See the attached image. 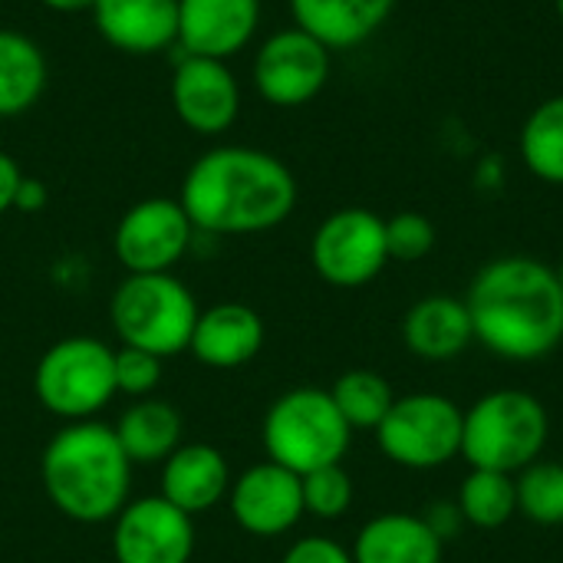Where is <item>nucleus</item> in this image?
Wrapping results in <instances>:
<instances>
[{
  "mask_svg": "<svg viewBox=\"0 0 563 563\" xmlns=\"http://www.w3.org/2000/svg\"><path fill=\"white\" fill-rule=\"evenodd\" d=\"M178 201L198 234H261L294 214L297 178L264 148L214 145L188 165Z\"/></svg>",
  "mask_w": 563,
  "mask_h": 563,
  "instance_id": "f257e3e1",
  "label": "nucleus"
},
{
  "mask_svg": "<svg viewBox=\"0 0 563 563\" xmlns=\"http://www.w3.org/2000/svg\"><path fill=\"white\" fill-rule=\"evenodd\" d=\"M475 343L508 363H538L563 343V290L551 264L525 254L488 261L465 297Z\"/></svg>",
  "mask_w": 563,
  "mask_h": 563,
  "instance_id": "f03ea898",
  "label": "nucleus"
},
{
  "mask_svg": "<svg viewBox=\"0 0 563 563\" xmlns=\"http://www.w3.org/2000/svg\"><path fill=\"white\" fill-rule=\"evenodd\" d=\"M40 482L59 515L79 525H102L129 505L132 462L112 426L96 419L69 422L46 442Z\"/></svg>",
  "mask_w": 563,
  "mask_h": 563,
  "instance_id": "7ed1b4c3",
  "label": "nucleus"
},
{
  "mask_svg": "<svg viewBox=\"0 0 563 563\" xmlns=\"http://www.w3.org/2000/svg\"><path fill=\"white\" fill-rule=\"evenodd\" d=\"M551 439L548 406L528 389H495L462 412V459L468 468L518 475Z\"/></svg>",
  "mask_w": 563,
  "mask_h": 563,
  "instance_id": "20e7f679",
  "label": "nucleus"
},
{
  "mask_svg": "<svg viewBox=\"0 0 563 563\" xmlns=\"http://www.w3.org/2000/svg\"><path fill=\"white\" fill-rule=\"evenodd\" d=\"M261 442L271 462L294 475H310L327 465H340L350 452L353 429L340 416L330 389L300 386L271 402Z\"/></svg>",
  "mask_w": 563,
  "mask_h": 563,
  "instance_id": "39448f33",
  "label": "nucleus"
},
{
  "mask_svg": "<svg viewBox=\"0 0 563 563\" xmlns=\"http://www.w3.org/2000/svg\"><path fill=\"white\" fill-rule=\"evenodd\" d=\"M198 313L195 294L175 274H125L109 300V320L122 346L158 360L188 350Z\"/></svg>",
  "mask_w": 563,
  "mask_h": 563,
  "instance_id": "423d86ee",
  "label": "nucleus"
},
{
  "mask_svg": "<svg viewBox=\"0 0 563 563\" xmlns=\"http://www.w3.org/2000/svg\"><path fill=\"white\" fill-rule=\"evenodd\" d=\"M33 393L49 416L86 422L112 402L115 350L96 336H66L53 343L33 373Z\"/></svg>",
  "mask_w": 563,
  "mask_h": 563,
  "instance_id": "0eeeda50",
  "label": "nucleus"
},
{
  "mask_svg": "<svg viewBox=\"0 0 563 563\" xmlns=\"http://www.w3.org/2000/svg\"><path fill=\"white\" fill-rule=\"evenodd\" d=\"M379 452L409 472H435L462 459V406L442 393L396 396L376 426Z\"/></svg>",
  "mask_w": 563,
  "mask_h": 563,
  "instance_id": "6e6552de",
  "label": "nucleus"
},
{
  "mask_svg": "<svg viewBox=\"0 0 563 563\" xmlns=\"http://www.w3.org/2000/svg\"><path fill=\"white\" fill-rule=\"evenodd\" d=\"M310 264L330 287L356 290L373 284L386 264V221L369 208H340L320 221L310 241Z\"/></svg>",
  "mask_w": 563,
  "mask_h": 563,
  "instance_id": "1a4fd4ad",
  "label": "nucleus"
},
{
  "mask_svg": "<svg viewBox=\"0 0 563 563\" xmlns=\"http://www.w3.org/2000/svg\"><path fill=\"white\" fill-rule=\"evenodd\" d=\"M333 73V53L303 33L300 26H287L271 33L251 63V82L267 106L300 109L313 102Z\"/></svg>",
  "mask_w": 563,
  "mask_h": 563,
  "instance_id": "9d476101",
  "label": "nucleus"
},
{
  "mask_svg": "<svg viewBox=\"0 0 563 563\" xmlns=\"http://www.w3.org/2000/svg\"><path fill=\"white\" fill-rule=\"evenodd\" d=\"M195 234L178 198H145L119 218L112 251L129 274H172L191 251Z\"/></svg>",
  "mask_w": 563,
  "mask_h": 563,
  "instance_id": "9b49d317",
  "label": "nucleus"
},
{
  "mask_svg": "<svg viewBox=\"0 0 563 563\" xmlns=\"http://www.w3.org/2000/svg\"><path fill=\"white\" fill-rule=\"evenodd\" d=\"M168 99L185 129L195 135H224L241 115V82L224 59L178 53Z\"/></svg>",
  "mask_w": 563,
  "mask_h": 563,
  "instance_id": "f8f14e48",
  "label": "nucleus"
},
{
  "mask_svg": "<svg viewBox=\"0 0 563 563\" xmlns=\"http://www.w3.org/2000/svg\"><path fill=\"white\" fill-rule=\"evenodd\" d=\"M115 563H188L195 554V521L162 495L135 498L112 518Z\"/></svg>",
  "mask_w": 563,
  "mask_h": 563,
  "instance_id": "ddd939ff",
  "label": "nucleus"
},
{
  "mask_svg": "<svg viewBox=\"0 0 563 563\" xmlns=\"http://www.w3.org/2000/svg\"><path fill=\"white\" fill-rule=\"evenodd\" d=\"M231 518L241 531L254 538H280L300 525L303 511V485L300 475L277 462L251 465L238 482H231Z\"/></svg>",
  "mask_w": 563,
  "mask_h": 563,
  "instance_id": "4468645a",
  "label": "nucleus"
},
{
  "mask_svg": "<svg viewBox=\"0 0 563 563\" xmlns=\"http://www.w3.org/2000/svg\"><path fill=\"white\" fill-rule=\"evenodd\" d=\"M261 0H178V53L231 59L251 46Z\"/></svg>",
  "mask_w": 563,
  "mask_h": 563,
  "instance_id": "2eb2a0df",
  "label": "nucleus"
},
{
  "mask_svg": "<svg viewBox=\"0 0 563 563\" xmlns=\"http://www.w3.org/2000/svg\"><path fill=\"white\" fill-rule=\"evenodd\" d=\"M92 26L119 53L155 56L178 46V0H96Z\"/></svg>",
  "mask_w": 563,
  "mask_h": 563,
  "instance_id": "dca6fc26",
  "label": "nucleus"
},
{
  "mask_svg": "<svg viewBox=\"0 0 563 563\" xmlns=\"http://www.w3.org/2000/svg\"><path fill=\"white\" fill-rule=\"evenodd\" d=\"M264 320L254 307L224 300L198 313L188 353L211 369H238L251 363L264 346Z\"/></svg>",
  "mask_w": 563,
  "mask_h": 563,
  "instance_id": "f3484780",
  "label": "nucleus"
},
{
  "mask_svg": "<svg viewBox=\"0 0 563 563\" xmlns=\"http://www.w3.org/2000/svg\"><path fill=\"white\" fill-rule=\"evenodd\" d=\"M402 343L426 363L459 360L475 343L465 300L452 294H429L416 300L402 317Z\"/></svg>",
  "mask_w": 563,
  "mask_h": 563,
  "instance_id": "a211bd4d",
  "label": "nucleus"
},
{
  "mask_svg": "<svg viewBox=\"0 0 563 563\" xmlns=\"http://www.w3.org/2000/svg\"><path fill=\"white\" fill-rule=\"evenodd\" d=\"M228 492L231 468L214 445L188 442L162 462V498L188 518L211 511Z\"/></svg>",
  "mask_w": 563,
  "mask_h": 563,
  "instance_id": "6ab92c4d",
  "label": "nucleus"
},
{
  "mask_svg": "<svg viewBox=\"0 0 563 563\" xmlns=\"http://www.w3.org/2000/svg\"><path fill=\"white\" fill-rule=\"evenodd\" d=\"M287 7L294 26L336 53L376 36L393 16L396 0H287Z\"/></svg>",
  "mask_w": 563,
  "mask_h": 563,
  "instance_id": "aec40b11",
  "label": "nucleus"
},
{
  "mask_svg": "<svg viewBox=\"0 0 563 563\" xmlns=\"http://www.w3.org/2000/svg\"><path fill=\"white\" fill-rule=\"evenodd\" d=\"M350 554L353 563H442L445 541L426 515L383 511L360 528Z\"/></svg>",
  "mask_w": 563,
  "mask_h": 563,
  "instance_id": "412c9836",
  "label": "nucleus"
},
{
  "mask_svg": "<svg viewBox=\"0 0 563 563\" xmlns=\"http://www.w3.org/2000/svg\"><path fill=\"white\" fill-rule=\"evenodd\" d=\"M125 459L135 465H162L181 445V412L165 399H135L112 426Z\"/></svg>",
  "mask_w": 563,
  "mask_h": 563,
  "instance_id": "4be33fe9",
  "label": "nucleus"
},
{
  "mask_svg": "<svg viewBox=\"0 0 563 563\" xmlns=\"http://www.w3.org/2000/svg\"><path fill=\"white\" fill-rule=\"evenodd\" d=\"M49 66L40 43L20 30L0 26V119L30 112L46 92Z\"/></svg>",
  "mask_w": 563,
  "mask_h": 563,
  "instance_id": "5701e85b",
  "label": "nucleus"
},
{
  "mask_svg": "<svg viewBox=\"0 0 563 563\" xmlns=\"http://www.w3.org/2000/svg\"><path fill=\"white\" fill-rule=\"evenodd\" d=\"M455 505H459L465 525H472L478 531H498L518 515L515 475L472 468L459 488Z\"/></svg>",
  "mask_w": 563,
  "mask_h": 563,
  "instance_id": "b1692460",
  "label": "nucleus"
},
{
  "mask_svg": "<svg viewBox=\"0 0 563 563\" xmlns=\"http://www.w3.org/2000/svg\"><path fill=\"white\" fill-rule=\"evenodd\" d=\"M521 158L525 168L544 181L563 185V96L544 99L521 125Z\"/></svg>",
  "mask_w": 563,
  "mask_h": 563,
  "instance_id": "393cba45",
  "label": "nucleus"
},
{
  "mask_svg": "<svg viewBox=\"0 0 563 563\" xmlns=\"http://www.w3.org/2000/svg\"><path fill=\"white\" fill-rule=\"evenodd\" d=\"M330 396L340 409V416L346 419V426L356 432H376V426L386 419V412L396 402L393 386L386 383V376L373 373V369H350L343 373L333 386Z\"/></svg>",
  "mask_w": 563,
  "mask_h": 563,
  "instance_id": "a878e982",
  "label": "nucleus"
},
{
  "mask_svg": "<svg viewBox=\"0 0 563 563\" xmlns=\"http://www.w3.org/2000/svg\"><path fill=\"white\" fill-rule=\"evenodd\" d=\"M518 515L541 528L563 525V465L538 459L525 472L515 475Z\"/></svg>",
  "mask_w": 563,
  "mask_h": 563,
  "instance_id": "bb28decb",
  "label": "nucleus"
},
{
  "mask_svg": "<svg viewBox=\"0 0 563 563\" xmlns=\"http://www.w3.org/2000/svg\"><path fill=\"white\" fill-rule=\"evenodd\" d=\"M300 485H303V511L320 521H340L353 508L356 488L343 462L300 475Z\"/></svg>",
  "mask_w": 563,
  "mask_h": 563,
  "instance_id": "cd10ccee",
  "label": "nucleus"
},
{
  "mask_svg": "<svg viewBox=\"0 0 563 563\" xmlns=\"http://www.w3.org/2000/svg\"><path fill=\"white\" fill-rule=\"evenodd\" d=\"M435 224L422 211H399L386 218V247L389 261L416 264L435 251Z\"/></svg>",
  "mask_w": 563,
  "mask_h": 563,
  "instance_id": "c85d7f7f",
  "label": "nucleus"
},
{
  "mask_svg": "<svg viewBox=\"0 0 563 563\" xmlns=\"http://www.w3.org/2000/svg\"><path fill=\"white\" fill-rule=\"evenodd\" d=\"M158 383H162V360L158 356L135 350V346L115 350V389L122 396L148 399Z\"/></svg>",
  "mask_w": 563,
  "mask_h": 563,
  "instance_id": "c756f323",
  "label": "nucleus"
},
{
  "mask_svg": "<svg viewBox=\"0 0 563 563\" xmlns=\"http://www.w3.org/2000/svg\"><path fill=\"white\" fill-rule=\"evenodd\" d=\"M280 563H353V554L333 538H300L287 548Z\"/></svg>",
  "mask_w": 563,
  "mask_h": 563,
  "instance_id": "7c9ffc66",
  "label": "nucleus"
},
{
  "mask_svg": "<svg viewBox=\"0 0 563 563\" xmlns=\"http://www.w3.org/2000/svg\"><path fill=\"white\" fill-rule=\"evenodd\" d=\"M46 201H49V188H46L40 178L23 175V178H20V188H16V198H13V211L36 214V211L46 208Z\"/></svg>",
  "mask_w": 563,
  "mask_h": 563,
  "instance_id": "2f4dec72",
  "label": "nucleus"
},
{
  "mask_svg": "<svg viewBox=\"0 0 563 563\" xmlns=\"http://www.w3.org/2000/svg\"><path fill=\"white\" fill-rule=\"evenodd\" d=\"M20 178H23V172H20L16 158L0 148V214L13 211V198H16Z\"/></svg>",
  "mask_w": 563,
  "mask_h": 563,
  "instance_id": "473e14b6",
  "label": "nucleus"
},
{
  "mask_svg": "<svg viewBox=\"0 0 563 563\" xmlns=\"http://www.w3.org/2000/svg\"><path fill=\"white\" fill-rule=\"evenodd\" d=\"M426 521L435 528V534H439L442 541H449V534H452L459 525H465V521H462L459 505H432V508H429V515H426Z\"/></svg>",
  "mask_w": 563,
  "mask_h": 563,
  "instance_id": "72a5a7b5",
  "label": "nucleus"
},
{
  "mask_svg": "<svg viewBox=\"0 0 563 563\" xmlns=\"http://www.w3.org/2000/svg\"><path fill=\"white\" fill-rule=\"evenodd\" d=\"M40 3L53 13H89L96 7V0H40Z\"/></svg>",
  "mask_w": 563,
  "mask_h": 563,
  "instance_id": "f704fd0d",
  "label": "nucleus"
},
{
  "mask_svg": "<svg viewBox=\"0 0 563 563\" xmlns=\"http://www.w3.org/2000/svg\"><path fill=\"white\" fill-rule=\"evenodd\" d=\"M554 7H558V16H561L563 23V0H554Z\"/></svg>",
  "mask_w": 563,
  "mask_h": 563,
  "instance_id": "c9c22d12",
  "label": "nucleus"
},
{
  "mask_svg": "<svg viewBox=\"0 0 563 563\" xmlns=\"http://www.w3.org/2000/svg\"><path fill=\"white\" fill-rule=\"evenodd\" d=\"M558 277H561V290H563V264H561V267H558Z\"/></svg>",
  "mask_w": 563,
  "mask_h": 563,
  "instance_id": "e433bc0d",
  "label": "nucleus"
}]
</instances>
